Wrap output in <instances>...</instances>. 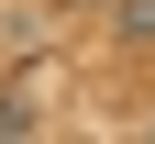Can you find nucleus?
Wrapping results in <instances>:
<instances>
[{"label": "nucleus", "instance_id": "obj_1", "mask_svg": "<svg viewBox=\"0 0 155 144\" xmlns=\"http://www.w3.org/2000/svg\"><path fill=\"white\" fill-rule=\"evenodd\" d=\"M111 22H122L133 45H155V0H122V11H111Z\"/></svg>", "mask_w": 155, "mask_h": 144}, {"label": "nucleus", "instance_id": "obj_2", "mask_svg": "<svg viewBox=\"0 0 155 144\" xmlns=\"http://www.w3.org/2000/svg\"><path fill=\"white\" fill-rule=\"evenodd\" d=\"M144 133H155V122H144Z\"/></svg>", "mask_w": 155, "mask_h": 144}]
</instances>
